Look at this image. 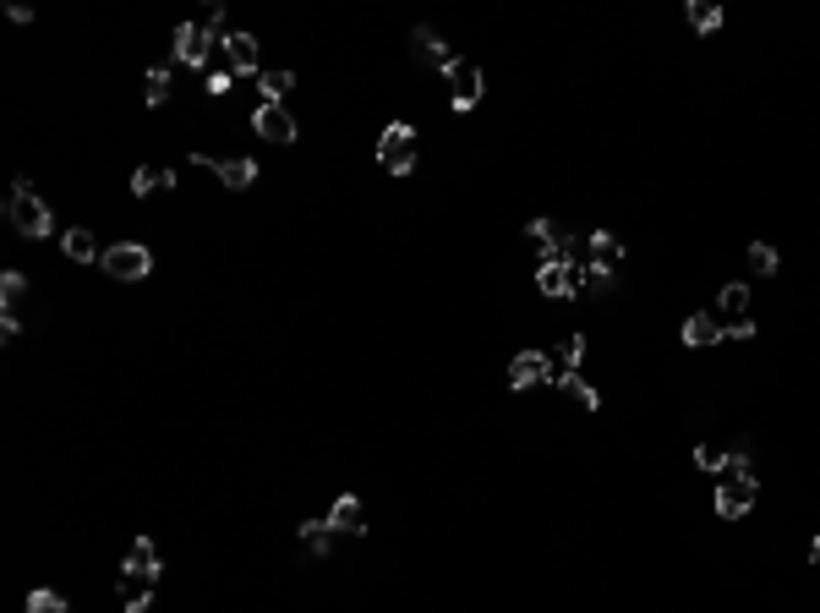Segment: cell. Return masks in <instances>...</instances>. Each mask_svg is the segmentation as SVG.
<instances>
[{
  "label": "cell",
  "mask_w": 820,
  "mask_h": 613,
  "mask_svg": "<svg viewBox=\"0 0 820 613\" xmlns=\"http://www.w3.org/2000/svg\"><path fill=\"white\" fill-rule=\"evenodd\" d=\"M61 247H66V258H72V263H104V252H99V241H93V230H82V225L66 230Z\"/></svg>",
  "instance_id": "cell-17"
},
{
  "label": "cell",
  "mask_w": 820,
  "mask_h": 613,
  "mask_svg": "<svg viewBox=\"0 0 820 613\" xmlns=\"http://www.w3.org/2000/svg\"><path fill=\"white\" fill-rule=\"evenodd\" d=\"M6 219L17 225V236H33V241H39V236H50V230H55L50 203H44L39 192L28 187V181H17V187L6 192Z\"/></svg>",
  "instance_id": "cell-1"
},
{
  "label": "cell",
  "mask_w": 820,
  "mask_h": 613,
  "mask_svg": "<svg viewBox=\"0 0 820 613\" xmlns=\"http://www.w3.org/2000/svg\"><path fill=\"white\" fill-rule=\"evenodd\" d=\"M6 11H11V22H33V6H22V0H11Z\"/></svg>",
  "instance_id": "cell-31"
},
{
  "label": "cell",
  "mask_w": 820,
  "mask_h": 613,
  "mask_svg": "<svg viewBox=\"0 0 820 613\" xmlns=\"http://www.w3.org/2000/svg\"><path fill=\"white\" fill-rule=\"evenodd\" d=\"M580 362H585V334H569L553 351V373H580Z\"/></svg>",
  "instance_id": "cell-24"
},
{
  "label": "cell",
  "mask_w": 820,
  "mask_h": 613,
  "mask_svg": "<svg viewBox=\"0 0 820 613\" xmlns=\"http://www.w3.org/2000/svg\"><path fill=\"white\" fill-rule=\"evenodd\" d=\"M618 263H624V241H618L613 230H591V236H585V269L618 274Z\"/></svg>",
  "instance_id": "cell-11"
},
{
  "label": "cell",
  "mask_w": 820,
  "mask_h": 613,
  "mask_svg": "<svg viewBox=\"0 0 820 613\" xmlns=\"http://www.w3.org/2000/svg\"><path fill=\"white\" fill-rule=\"evenodd\" d=\"M164 575V559H159V548L148 537H137L132 548H126V564H121V586H126V603L132 597H148V586H154Z\"/></svg>",
  "instance_id": "cell-3"
},
{
  "label": "cell",
  "mask_w": 820,
  "mask_h": 613,
  "mask_svg": "<svg viewBox=\"0 0 820 613\" xmlns=\"http://www.w3.org/2000/svg\"><path fill=\"white\" fill-rule=\"evenodd\" d=\"M749 269H755V274H777L782 269L777 247H771V241H749Z\"/></svg>",
  "instance_id": "cell-25"
},
{
  "label": "cell",
  "mask_w": 820,
  "mask_h": 613,
  "mask_svg": "<svg viewBox=\"0 0 820 613\" xmlns=\"http://www.w3.org/2000/svg\"><path fill=\"white\" fill-rule=\"evenodd\" d=\"M143 99L154 104V110H159L164 99H170V66H154V72H148V83H143Z\"/></svg>",
  "instance_id": "cell-27"
},
{
  "label": "cell",
  "mask_w": 820,
  "mask_h": 613,
  "mask_svg": "<svg viewBox=\"0 0 820 613\" xmlns=\"http://www.w3.org/2000/svg\"><path fill=\"white\" fill-rule=\"evenodd\" d=\"M580 285H585V269H580V263H569V258L536 263V291H542L547 302H569V296H580Z\"/></svg>",
  "instance_id": "cell-5"
},
{
  "label": "cell",
  "mask_w": 820,
  "mask_h": 613,
  "mask_svg": "<svg viewBox=\"0 0 820 613\" xmlns=\"http://www.w3.org/2000/svg\"><path fill=\"white\" fill-rule=\"evenodd\" d=\"M678 340L695 345V351H706V345L722 340V318H717V312H689L684 329H678Z\"/></svg>",
  "instance_id": "cell-14"
},
{
  "label": "cell",
  "mask_w": 820,
  "mask_h": 613,
  "mask_svg": "<svg viewBox=\"0 0 820 613\" xmlns=\"http://www.w3.org/2000/svg\"><path fill=\"white\" fill-rule=\"evenodd\" d=\"M290 88H296L290 72H257V94H263V104H285Z\"/></svg>",
  "instance_id": "cell-23"
},
{
  "label": "cell",
  "mask_w": 820,
  "mask_h": 613,
  "mask_svg": "<svg viewBox=\"0 0 820 613\" xmlns=\"http://www.w3.org/2000/svg\"><path fill=\"white\" fill-rule=\"evenodd\" d=\"M219 50H225V72L252 77V83H257V39H252V33H230Z\"/></svg>",
  "instance_id": "cell-12"
},
{
  "label": "cell",
  "mask_w": 820,
  "mask_h": 613,
  "mask_svg": "<svg viewBox=\"0 0 820 613\" xmlns=\"http://www.w3.org/2000/svg\"><path fill=\"white\" fill-rule=\"evenodd\" d=\"M28 274H17V269H6L0 274V307H6V323H0V334L6 340H17L22 334V312H28Z\"/></svg>",
  "instance_id": "cell-7"
},
{
  "label": "cell",
  "mask_w": 820,
  "mask_h": 613,
  "mask_svg": "<svg viewBox=\"0 0 820 613\" xmlns=\"http://www.w3.org/2000/svg\"><path fill=\"white\" fill-rule=\"evenodd\" d=\"M28 613H72V603L50 586H39V592H28Z\"/></svg>",
  "instance_id": "cell-26"
},
{
  "label": "cell",
  "mask_w": 820,
  "mask_h": 613,
  "mask_svg": "<svg viewBox=\"0 0 820 613\" xmlns=\"http://www.w3.org/2000/svg\"><path fill=\"white\" fill-rule=\"evenodd\" d=\"M717 307H722V323H728V318H749V285H744V280L722 285V291H717Z\"/></svg>",
  "instance_id": "cell-22"
},
{
  "label": "cell",
  "mask_w": 820,
  "mask_h": 613,
  "mask_svg": "<svg viewBox=\"0 0 820 613\" xmlns=\"http://www.w3.org/2000/svg\"><path fill=\"white\" fill-rule=\"evenodd\" d=\"M252 132L268 137V143H296V115H290L285 104H257Z\"/></svg>",
  "instance_id": "cell-10"
},
{
  "label": "cell",
  "mask_w": 820,
  "mask_h": 613,
  "mask_svg": "<svg viewBox=\"0 0 820 613\" xmlns=\"http://www.w3.org/2000/svg\"><path fill=\"white\" fill-rule=\"evenodd\" d=\"M410 44H416V61H427V66H449L454 61L449 44H443L432 28H416V33H410Z\"/></svg>",
  "instance_id": "cell-18"
},
{
  "label": "cell",
  "mask_w": 820,
  "mask_h": 613,
  "mask_svg": "<svg viewBox=\"0 0 820 613\" xmlns=\"http://www.w3.org/2000/svg\"><path fill=\"white\" fill-rule=\"evenodd\" d=\"M810 564H815V570H820V537L810 542Z\"/></svg>",
  "instance_id": "cell-33"
},
{
  "label": "cell",
  "mask_w": 820,
  "mask_h": 613,
  "mask_svg": "<svg viewBox=\"0 0 820 613\" xmlns=\"http://www.w3.org/2000/svg\"><path fill=\"white\" fill-rule=\"evenodd\" d=\"M214 50H219V39L203 28V22H181V28H175V61L181 66H208Z\"/></svg>",
  "instance_id": "cell-8"
},
{
  "label": "cell",
  "mask_w": 820,
  "mask_h": 613,
  "mask_svg": "<svg viewBox=\"0 0 820 613\" xmlns=\"http://www.w3.org/2000/svg\"><path fill=\"white\" fill-rule=\"evenodd\" d=\"M684 17H689V28H695V33H717L722 28V6H717V0H689Z\"/></svg>",
  "instance_id": "cell-21"
},
{
  "label": "cell",
  "mask_w": 820,
  "mask_h": 613,
  "mask_svg": "<svg viewBox=\"0 0 820 613\" xmlns=\"http://www.w3.org/2000/svg\"><path fill=\"white\" fill-rule=\"evenodd\" d=\"M695 466H700V471H717V477H722V466H728V449H722V444H700V449H695Z\"/></svg>",
  "instance_id": "cell-28"
},
{
  "label": "cell",
  "mask_w": 820,
  "mask_h": 613,
  "mask_svg": "<svg viewBox=\"0 0 820 613\" xmlns=\"http://www.w3.org/2000/svg\"><path fill=\"white\" fill-rule=\"evenodd\" d=\"M416 159H421L416 126H410V121H389V126H383V137H378V165L389 170V176H410V170H416Z\"/></svg>",
  "instance_id": "cell-2"
},
{
  "label": "cell",
  "mask_w": 820,
  "mask_h": 613,
  "mask_svg": "<svg viewBox=\"0 0 820 613\" xmlns=\"http://www.w3.org/2000/svg\"><path fill=\"white\" fill-rule=\"evenodd\" d=\"M230 77H236V72H208V83H203V88L219 99V94H230Z\"/></svg>",
  "instance_id": "cell-30"
},
{
  "label": "cell",
  "mask_w": 820,
  "mask_h": 613,
  "mask_svg": "<svg viewBox=\"0 0 820 613\" xmlns=\"http://www.w3.org/2000/svg\"><path fill=\"white\" fill-rule=\"evenodd\" d=\"M553 384H558V395H569V400H574V406H585V411H602V395H596V389L585 384L580 373H558Z\"/></svg>",
  "instance_id": "cell-19"
},
{
  "label": "cell",
  "mask_w": 820,
  "mask_h": 613,
  "mask_svg": "<svg viewBox=\"0 0 820 613\" xmlns=\"http://www.w3.org/2000/svg\"><path fill=\"white\" fill-rule=\"evenodd\" d=\"M443 77H449V104H454V110H476V104H482L487 77H482V66H476V61H460V55H454V61L443 66Z\"/></svg>",
  "instance_id": "cell-4"
},
{
  "label": "cell",
  "mask_w": 820,
  "mask_h": 613,
  "mask_svg": "<svg viewBox=\"0 0 820 613\" xmlns=\"http://www.w3.org/2000/svg\"><path fill=\"white\" fill-rule=\"evenodd\" d=\"M104 274H110V280H148V269H154V252L143 247V241H121V247H110L104 252V263H99Z\"/></svg>",
  "instance_id": "cell-6"
},
{
  "label": "cell",
  "mask_w": 820,
  "mask_h": 613,
  "mask_svg": "<svg viewBox=\"0 0 820 613\" xmlns=\"http://www.w3.org/2000/svg\"><path fill=\"white\" fill-rule=\"evenodd\" d=\"M296 537H301V548H307L312 559H328V553H334V537H339V531L328 526V520H301Z\"/></svg>",
  "instance_id": "cell-15"
},
{
  "label": "cell",
  "mask_w": 820,
  "mask_h": 613,
  "mask_svg": "<svg viewBox=\"0 0 820 613\" xmlns=\"http://www.w3.org/2000/svg\"><path fill=\"white\" fill-rule=\"evenodd\" d=\"M126 613H159V608H154V597H132V603H126Z\"/></svg>",
  "instance_id": "cell-32"
},
{
  "label": "cell",
  "mask_w": 820,
  "mask_h": 613,
  "mask_svg": "<svg viewBox=\"0 0 820 613\" xmlns=\"http://www.w3.org/2000/svg\"><path fill=\"white\" fill-rule=\"evenodd\" d=\"M553 356H547V351H520V356H514V362H509V384L514 389H536V384H553Z\"/></svg>",
  "instance_id": "cell-9"
},
{
  "label": "cell",
  "mask_w": 820,
  "mask_h": 613,
  "mask_svg": "<svg viewBox=\"0 0 820 613\" xmlns=\"http://www.w3.org/2000/svg\"><path fill=\"white\" fill-rule=\"evenodd\" d=\"M328 526L345 531V537H361V531H367V504H361L356 493H339L334 510H328Z\"/></svg>",
  "instance_id": "cell-13"
},
{
  "label": "cell",
  "mask_w": 820,
  "mask_h": 613,
  "mask_svg": "<svg viewBox=\"0 0 820 613\" xmlns=\"http://www.w3.org/2000/svg\"><path fill=\"white\" fill-rule=\"evenodd\" d=\"M170 192L175 187V170H164V165H137V176H132V192L137 198H154V192Z\"/></svg>",
  "instance_id": "cell-20"
},
{
  "label": "cell",
  "mask_w": 820,
  "mask_h": 613,
  "mask_svg": "<svg viewBox=\"0 0 820 613\" xmlns=\"http://www.w3.org/2000/svg\"><path fill=\"white\" fill-rule=\"evenodd\" d=\"M722 340H755V318H728L722 323Z\"/></svg>",
  "instance_id": "cell-29"
},
{
  "label": "cell",
  "mask_w": 820,
  "mask_h": 613,
  "mask_svg": "<svg viewBox=\"0 0 820 613\" xmlns=\"http://www.w3.org/2000/svg\"><path fill=\"white\" fill-rule=\"evenodd\" d=\"M208 170H214V176L225 181L230 192H246V187L257 181V165H252V159H208Z\"/></svg>",
  "instance_id": "cell-16"
}]
</instances>
